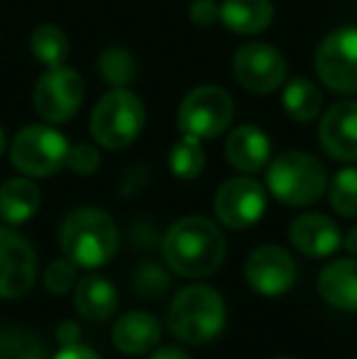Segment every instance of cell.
<instances>
[{
	"mask_svg": "<svg viewBox=\"0 0 357 359\" xmlns=\"http://www.w3.org/2000/svg\"><path fill=\"white\" fill-rule=\"evenodd\" d=\"M164 262L189 279L208 276L223 264L225 237L213 220L191 215L174 222L162 240Z\"/></svg>",
	"mask_w": 357,
	"mask_h": 359,
	"instance_id": "cell-1",
	"label": "cell"
},
{
	"mask_svg": "<svg viewBox=\"0 0 357 359\" xmlns=\"http://www.w3.org/2000/svg\"><path fill=\"white\" fill-rule=\"evenodd\" d=\"M62 252L81 269H95L118 252V227L113 217L98 208H76L67 215L59 232Z\"/></svg>",
	"mask_w": 357,
	"mask_h": 359,
	"instance_id": "cell-2",
	"label": "cell"
},
{
	"mask_svg": "<svg viewBox=\"0 0 357 359\" xmlns=\"http://www.w3.org/2000/svg\"><path fill=\"white\" fill-rule=\"evenodd\" d=\"M225 325V301L210 286H186L169 306V330L186 345H206Z\"/></svg>",
	"mask_w": 357,
	"mask_h": 359,
	"instance_id": "cell-3",
	"label": "cell"
},
{
	"mask_svg": "<svg viewBox=\"0 0 357 359\" xmlns=\"http://www.w3.org/2000/svg\"><path fill=\"white\" fill-rule=\"evenodd\" d=\"M267 189L286 205H311L328 189V176L316 156L306 151H281L267 166Z\"/></svg>",
	"mask_w": 357,
	"mask_h": 359,
	"instance_id": "cell-4",
	"label": "cell"
},
{
	"mask_svg": "<svg viewBox=\"0 0 357 359\" xmlns=\"http://www.w3.org/2000/svg\"><path fill=\"white\" fill-rule=\"evenodd\" d=\"M144 128V105L133 90L110 88L90 113V135L105 149H125Z\"/></svg>",
	"mask_w": 357,
	"mask_h": 359,
	"instance_id": "cell-5",
	"label": "cell"
},
{
	"mask_svg": "<svg viewBox=\"0 0 357 359\" xmlns=\"http://www.w3.org/2000/svg\"><path fill=\"white\" fill-rule=\"evenodd\" d=\"M67 151L69 142L62 133L49 125H27L15 135L10 144V159L25 176L42 179L67 166Z\"/></svg>",
	"mask_w": 357,
	"mask_h": 359,
	"instance_id": "cell-6",
	"label": "cell"
},
{
	"mask_svg": "<svg viewBox=\"0 0 357 359\" xmlns=\"http://www.w3.org/2000/svg\"><path fill=\"white\" fill-rule=\"evenodd\" d=\"M235 103L230 93L218 86H198L181 100L177 125L184 135L198 140H213L230 128Z\"/></svg>",
	"mask_w": 357,
	"mask_h": 359,
	"instance_id": "cell-7",
	"label": "cell"
},
{
	"mask_svg": "<svg viewBox=\"0 0 357 359\" xmlns=\"http://www.w3.org/2000/svg\"><path fill=\"white\" fill-rule=\"evenodd\" d=\"M34 110L47 123H67L79 113L83 103V81L74 69L52 67L34 86Z\"/></svg>",
	"mask_w": 357,
	"mask_h": 359,
	"instance_id": "cell-8",
	"label": "cell"
},
{
	"mask_svg": "<svg viewBox=\"0 0 357 359\" xmlns=\"http://www.w3.org/2000/svg\"><path fill=\"white\" fill-rule=\"evenodd\" d=\"M316 74L335 93H357V29L330 32L316 52Z\"/></svg>",
	"mask_w": 357,
	"mask_h": 359,
	"instance_id": "cell-9",
	"label": "cell"
},
{
	"mask_svg": "<svg viewBox=\"0 0 357 359\" xmlns=\"http://www.w3.org/2000/svg\"><path fill=\"white\" fill-rule=\"evenodd\" d=\"M264 208H267V194H264L262 184L250 176L228 179L218 189L213 201L215 215L230 230L252 227L264 215Z\"/></svg>",
	"mask_w": 357,
	"mask_h": 359,
	"instance_id": "cell-10",
	"label": "cell"
},
{
	"mask_svg": "<svg viewBox=\"0 0 357 359\" xmlns=\"http://www.w3.org/2000/svg\"><path fill=\"white\" fill-rule=\"evenodd\" d=\"M286 59L279 49L264 42H248L235 52L233 74L243 88L252 93H271L286 81Z\"/></svg>",
	"mask_w": 357,
	"mask_h": 359,
	"instance_id": "cell-11",
	"label": "cell"
},
{
	"mask_svg": "<svg viewBox=\"0 0 357 359\" xmlns=\"http://www.w3.org/2000/svg\"><path fill=\"white\" fill-rule=\"evenodd\" d=\"M37 257L22 235L0 225V298H20L34 286Z\"/></svg>",
	"mask_w": 357,
	"mask_h": 359,
	"instance_id": "cell-12",
	"label": "cell"
},
{
	"mask_svg": "<svg viewBox=\"0 0 357 359\" xmlns=\"http://www.w3.org/2000/svg\"><path fill=\"white\" fill-rule=\"evenodd\" d=\"M245 279L257 293L281 296L296 281V262L286 250L276 245H264L248 257Z\"/></svg>",
	"mask_w": 357,
	"mask_h": 359,
	"instance_id": "cell-13",
	"label": "cell"
},
{
	"mask_svg": "<svg viewBox=\"0 0 357 359\" xmlns=\"http://www.w3.org/2000/svg\"><path fill=\"white\" fill-rule=\"evenodd\" d=\"M318 137L338 161H357V100H338L325 110Z\"/></svg>",
	"mask_w": 357,
	"mask_h": 359,
	"instance_id": "cell-14",
	"label": "cell"
},
{
	"mask_svg": "<svg viewBox=\"0 0 357 359\" xmlns=\"http://www.w3.org/2000/svg\"><path fill=\"white\" fill-rule=\"evenodd\" d=\"M289 240L301 255L306 257H328L340 247L343 237L340 230L328 215L304 213L289 227Z\"/></svg>",
	"mask_w": 357,
	"mask_h": 359,
	"instance_id": "cell-15",
	"label": "cell"
},
{
	"mask_svg": "<svg viewBox=\"0 0 357 359\" xmlns=\"http://www.w3.org/2000/svg\"><path fill=\"white\" fill-rule=\"evenodd\" d=\"M225 156L233 169L243 171V174H255L269 164V137L257 125H238L225 140Z\"/></svg>",
	"mask_w": 357,
	"mask_h": 359,
	"instance_id": "cell-16",
	"label": "cell"
},
{
	"mask_svg": "<svg viewBox=\"0 0 357 359\" xmlns=\"http://www.w3.org/2000/svg\"><path fill=\"white\" fill-rule=\"evenodd\" d=\"M159 337H162V327L159 320L149 313L133 311L125 313L113 327V342L123 355L140 357L152 352L159 345Z\"/></svg>",
	"mask_w": 357,
	"mask_h": 359,
	"instance_id": "cell-17",
	"label": "cell"
},
{
	"mask_svg": "<svg viewBox=\"0 0 357 359\" xmlns=\"http://www.w3.org/2000/svg\"><path fill=\"white\" fill-rule=\"evenodd\" d=\"M318 291L328 306L357 313V259H335L323 266Z\"/></svg>",
	"mask_w": 357,
	"mask_h": 359,
	"instance_id": "cell-18",
	"label": "cell"
},
{
	"mask_svg": "<svg viewBox=\"0 0 357 359\" xmlns=\"http://www.w3.org/2000/svg\"><path fill=\"white\" fill-rule=\"evenodd\" d=\"M74 306L86 320H108L118 308V291L105 276L88 274L74 286Z\"/></svg>",
	"mask_w": 357,
	"mask_h": 359,
	"instance_id": "cell-19",
	"label": "cell"
},
{
	"mask_svg": "<svg viewBox=\"0 0 357 359\" xmlns=\"http://www.w3.org/2000/svg\"><path fill=\"white\" fill-rule=\"evenodd\" d=\"M274 18L271 0H223L220 22L238 34H257L267 29Z\"/></svg>",
	"mask_w": 357,
	"mask_h": 359,
	"instance_id": "cell-20",
	"label": "cell"
},
{
	"mask_svg": "<svg viewBox=\"0 0 357 359\" xmlns=\"http://www.w3.org/2000/svg\"><path fill=\"white\" fill-rule=\"evenodd\" d=\"M42 196L29 179H10L0 186V217L8 225H22L39 210Z\"/></svg>",
	"mask_w": 357,
	"mask_h": 359,
	"instance_id": "cell-21",
	"label": "cell"
},
{
	"mask_svg": "<svg viewBox=\"0 0 357 359\" xmlns=\"http://www.w3.org/2000/svg\"><path fill=\"white\" fill-rule=\"evenodd\" d=\"M323 108V95L318 86L309 81L306 76H296L284 88V110L296 123H314Z\"/></svg>",
	"mask_w": 357,
	"mask_h": 359,
	"instance_id": "cell-22",
	"label": "cell"
},
{
	"mask_svg": "<svg viewBox=\"0 0 357 359\" xmlns=\"http://www.w3.org/2000/svg\"><path fill=\"white\" fill-rule=\"evenodd\" d=\"M29 52L42 67H62L69 57V37L62 27L52 22H44L34 27L32 37H29Z\"/></svg>",
	"mask_w": 357,
	"mask_h": 359,
	"instance_id": "cell-23",
	"label": "cell"
},
{
	"mask_svg": "<svg viewBox=\"0 0 357 359\" xmlns=\"http://www.w3.org/2000/svg\"><path fill=\"white\" fill-rule=\"evenodd\" d=\"M206 166V151L201 147V140L194 135H184L177 144L172 147L169 154V169L181 181H191L203 171Z\"/></svg>",
	"mask_w": 357,
	"mask_h": 359,
	"instance_id": "cell-24",
	"label": "cell"
},
{
	"mask_svg": "<svg viewBox=\"0 0 357 359\" xmlns=\"http://www.w3.org/2000/svg\"><path fill=\"white\" fill-rule=\"evenodd\" d=\"M98 72L110 88H125L137 74L135 57L123 47H108L98 59Z\"/></svg>",
	"mask_w": 357,
	"mask_h": 359,
	"instance_id": "cell-25",
	"label": "cell"
},
{
	"mask_svg": "<svg viewBox=\"0 0 357 359\" xmlns=\"http://www.w3.org/2000/svg\"><path fill=\"white\" fill-rule=\"evenodd\" d=\"M0 359H47V352L34 332L25 327H5L0 330Z\"/></svg>",
	"mask_w": 357,
	"mask_h": 359,
	"instance_id": "cell-26",
	"label": "cell"
},
{
	"mask_svg": "<svg viewBox=\"0 0 357 359\" xmlns=\"http://www.w3.org/2000/svg\"><path fill=\"white\" fill-rule=\"evenodd\" d=\"M328 198L335 213L343 217H357V169H340L328 186Z\"/></svg>",
	"mask_w": 357,
	"mask_h": 359,
	"instance_id": "cell-27",
	"label": "cell"
},
{
	"mask_svg": "<svg viewBox=\"0 0 357 359\" xmlns=\"http://www.w3.org/2000/svg\"><path fill=\"white\" fill-rule=\"evenodd\" d=\"M133 288L142 298H159L162 293H167L169 276L157 264H140L133 276Z\"/></svg>",
	"mask_w": 357,
	"mask_h": 359,
	"instance_id": "cell-28",
	"label": "cell"
},
{
	"mask_svg": "<svg viewBox=\"0 0 357 359\" xmlns=\"http://www.w3.org/2000/svg\"><path fill=\"white\" fill-rule=\"evenodd\" d=\"M76 269L79 266L72 259H67V257L64 259H54L47 266V271H44V286L52 293H57V296L72 291L76 286Z\"/></svg>",
	"mask_w": 357,
	"mask_h": 359,
	"instance_id": "cell-29",
	"label": "cell"
},
{
	"mask_svg": "<svg viewBox=\"0 0 357 359\" xmlns=\"http://www.w3.org/2000/svg\"><path fill=\"white\" fill-rule=\"evenodd\" d=\"M67 166L74 171V174H81V176H90L95 169L100 166V154L93 144H69L67 151Z\"/></svg>",
	"mask_w": 357,
	"mask_h": 359,
	"instance_id": "cell-30",
	"label": "cell"
},
{
	"mask_svg": "<svg viewBox=\"0 0 357 359\" xmlns=\"http://www.w3.org/2000/svg\"><path fill=\"white\" fill-rule=\"evenodd\" d=\"M189 18L196 27H213L220 20V5L215 0H194L189 8Z\"/></svg>",
	"mask_w": 357,
	"mask_h": 359,
	"instance_id": "cell-31",
	"label": "cell"
},
{
	"mask_svg": "<svg viewBox=\"0 0 357 359\" xmlns=\"http://www.w3.org/2000/svg\"><path fill=\"white\" fill-rule=\"evenodd\" d=\"M57 337H59V342H62L64 347H67V345H76V342L81 340V330H79L76 323L64 320V323H59Z\"/></svg>",
	"mask_w": 357,
	"mask_h": 359,
	"instance_id": "cell-32",
	"label": "cell"
},
{
	"mask_svg": "<svg viewBox=\"0 0 357 359\" xmlns=\"http://www.w3.org/2000/svg\"><path fill=\"white\" fill-rule=\"evenodd\" d=\"M54 359H100L98 355H95L93 350H88L86 345H67V347H62V352H59Z\"/></svg>",
	"mask_w": 357,
	"mask_h": 359,
	"instance_id": "cell-33",
	"label": "cell"
},
{
	"mask_svg": "<svg viewBox=\"0 0 357 359\" xmlns=\"http://www.w3.org/2000/svg\"><path fill=\"white\" fill-rule=\"evenodd\" d=\"M149 359H191V357L184 350H179V347H159V350L152 352Z\"/></svg>",
	"mask_w": 357,
	"mask_h": 359,
	"instance_id": "cell-34",
	"label": "cell"
},
{
	"mask_svg": "<svg viewBox=\"0 0 357 359\" xmlns=\"http://www.w3.org/2000/svg\"><path fill=\"white\" fill-rule=\"evenodd\" d=\"M345 250L357 257V225L348 232V235H345Z\"/></svg>",
	"mask_w": 357,
	"mask_h": 359,
	"instance_id": "cell-35",
	"label": "cell"
},
{
	"mask_svg": "<svg viewBox=\"0 0 357 359\" xmlns=\"http://www.w3.org/2000/svg\"><path fill=\"white\" fill-rule=\"evenodd\" d=\"M5 144H8L5 142V130L0 128V156H3V151H5Z\"/></svg>",
	"mask_w": 357,
	"mask_h": 359,
	"instance_id": "cell-36",
	"label": "cell"
},
{
	"mask_svg": "<svg viewBox=\"0 0 357 359\" xmlns=\"http://www.w3.org/2000/svg\"><path fill=\"white\" fill-rule=\"evenodd\" d=\"M274 359H289V357H274Z\"/></svg>",
	"mask_w": 357,
	"mask_h": 359,
	"instance_id": "cell-37",
	"label": "cell"
}]
</instances>
